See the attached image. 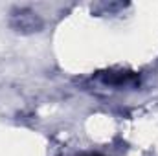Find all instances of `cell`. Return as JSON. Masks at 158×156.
Instances as JSON below:
<instances>
[{
	"mask_svg": "<svg viewBox=\"0 0 158 156\" xmlns=\"http://www.w3.org/2000/svg\"><path fill=\"white\" fill-rule=\"evenodd\" d=\"M96 77L107 86H116V88H134L140 84V76L132 70L125 68H109L103 72H98Z\"/></svg>",
	"mask_w": 158,
	"mask_h": 156,
	"instance_id": "1",
	"label": "cell"
},
{
	"mask_svg": "<svg viewBox=\"0 0 158 156\" xmlns=\"http://www.w3.org/2000/svg\"><path fill=\"white\" fill-rule=\"evenodd\" d=\"M11 24L17 31H24V30H30V31H37L40 28V20L37 18V13L30 11V9H20V11H15L13 13V18H11Z\"/></svg>",
	"mask_w": 158,
	"mask_h": 156,
	"instance_id": "2",
	"label": "cell"
},
{
	"mask_svg": "<svg viewBox=\"0 0 158 156\" xmlns=\"http://www.w3.org/2000/svg\"><path fill=\"white\" fill-rule=\"evenodd\" d=\"M86 156H101V154H86Z\"/></svg>",
	"mask_w": 158,
	"mask_h": 156,
	"instance_id": "3",
	"label": "cell"
}]
</instances>
